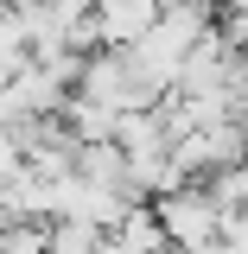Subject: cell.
I'll list each match as a JSON object with an SVG mask.
<instances>
[{"label":"cell","instance_id":"6da1fadb","mask_svg":"<svg viewBox=\"0 0 248 254\" xmlns=\"http://www.w3.org/2000/svg\"><path fill=\"white\" fill-rule=\"evenodd\" d=\"M159 6H165V0H102V6H95V26L108 32V38H147Z\"/></svg>","mask_w":248,"mask_h":254}]
</instances>
